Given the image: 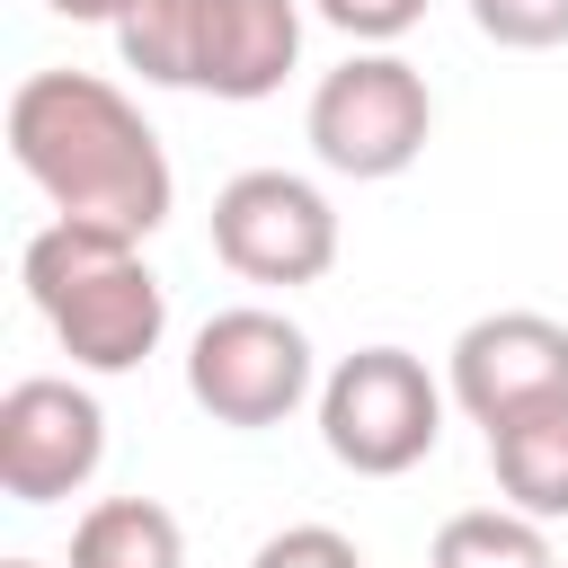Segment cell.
<instances>
[{"mask_svg":"<svg viewBox=\"0 0 568 568\" xmlns=\"http://www.w3.org/2000/svg\"><path fill=\"white\" fill-rule=\"evenodd\" d=\"M213 257L240 284H320L337 266V204L293 169H240L213 195Z\"/></svg>","mask_w":568,"mask_h":568,"instance_id":"7","label":"cell"},{"mask_svg":"<svg viewBox=\"0 0 568 568\" xmlns=\"http://www.w3.org/2000/svg\"><path fill=\"white\" fill-rule=\"evenodd\" d=\"M9 160L53 204V222H89L115 240H151L178 204L151 115L98 71H27L9 89Z\"/></svg>","mask_w":568,"mask_h":568,"instance_id":"1","label":"cell"},{"mask_svg":"<svg viewBox=\"0 0 568 568\" xmlns=\"http://www.w3.org/2000/svg\"><path fill=\"white\" fill-rule=\"evenodd\" d=\"M559 568H568V559H559Z\"/></svg>","mask_w":568,"mask_h":568,"instance_id":"18","label":"cell"},{"mask_svg":"<svg viewBox=\"0 0 568 568\" xmlns=\"http://www.w3.org/2000/svg\"><path fill=\"white\" fill-rule=\"evenodd\" d=\"M311 18H320V27H337L355 53H390V44L426 18V0H311Z\"/></svg>","mask_w":568,"mask_h":568,"instance_id":"14","label":"cell"},{"mask_svg":"<svg viewBox=\"0 0 568 568\" xmlns=\"http://www.w3.org/2000/svg\"><path fill=\"white\" fill-rule=\"evenodd\" d=\"M444 390L470 426H506L541 399L568 390V328L550 311H488L453 337L444 355Z\"/></svg>","mask_w":568,"mask_h":568,"instance_id":"9","label":"cell"},{"mask_svg":"<svg viewBox=\"0 0 568 568\" xmlns=\"http://www.w3.org/2000/svg\"><path fill=\"white\" fill-rule=\"evenodd\" d=\"M302 133H311L320 169L373 186V178L417 169L426 133H435V89L408 53H346L337 71H320V89L302 106Z\"/></svg>","mask_w":568,"mask_h":568,"instance_id":"5","label":"cell"},{"mask_svg":"<svg viewBox=\"0 0 568 568\" xmlns=\"http://www.w3.org/2000/svg\"><path fill=\"white\" fill-rule=\"evenodd\" d=\"M71 568H186V532L160 497H98L71 524Z\"/></svg>","mask_w":568,"mask_h":568,"instance_id":"11","label":"cell"},{"mask_svg":"<svg viewBox=\"0 0 568 568\" xmlns=\"http://www.w3.org/2000/svg\"><path fill=\"white\" fill-rule=\"evenodd\" d=\"M470 27L506 53H559L568 44V0H470Z\"/></svg>","mask_w":568,"mask_h":568,"instance_id":"13","label":"cell"},{"mask_svg":"<svg viewBox=\"0 0 568 568\" xmlns=\"http://www.w3.org/2000/svg\"><path fill=\"white\" fill-rule=\"evenodd\" d=\"M311 390H320L311 337H302V320H284L266 302H231L186 337V399L213 426H240V435L284 426Z\"/></svg>","mask_w":568,"mask_h":568,"instance_id":"6","label":"cell"},{"mask_svg":"<svg viewBox=\"0 0 568 568\" xmlns=\"http://www.w3.org/2000/svg\"><path fill=\"white\" fill-rule=\"evenodd\" d=\"M488 470H497L515 515L559 524L568 515V390L524 408V417H506V426H488Z\"/></svg>","mask_w":568,"mask_h":568,"instance_id":"10","label":"cell"},{"mask_svg":"<svg viewBox=\"0 0 568 568\" xmlns=\"http://www.w3.org/2000/svg\"><path fill=\"white\" fill-rule=\"evenodd\" d=\"M0 568H44V559H0Z\"/></svg>","mask_w":568,"mask_h":568,"instance_id":"17","label":"cell"},{"mask_svg":"<svg viewBox=\"0 0 568 568\" xmlns=\"http://www.w3.org/2000/svg\"><path fill=\"white\" fill-rule=\"evenodd\" d=\"M248 568H364V550H355L337 524H284V532L257 541Z\"/></svg>","mask_w":568,"mask_h":568,"instance_id":"15","label":"cell"},{"mask_svg":"<svg viewBox=\"0 0 568 568\" xmlns=\"http://www.w3.org/2000/svg\"><path fill=\"white\" fill-rule=\"evenodd\" d=\"M426 568H559L550 532L515 506H470V515H444Z\"/></svg>","mask_w":568,"mask_h":568,"instance_id":"12","label":"cell"},{"mask_svg":"<svg viewBox=\"0 0 568 568\" xmlns=\"http://www.w3.org/2000/svg\"><path fill=\"white\" fill-rule=\"evenodd\" d=\"M53 18H80V27H124V9L133 0H44Z\"/></svg>","mask_w":568,"mask_h":568,"instance_id":"16","label":"cell"},{"mask_svg":"<svg viewBox=\"0 0 568 568\" xmlns=\"http://www.w3.org/2000/svg\"><path fill=\"white\" fill-rule=\"evenodd\" d=\"M444 382L408 346H355L320 382V444L355 479H399L444 444Z\"/></svg>","mask_w":568,"mask_h":568,"instance_id":"4","label":"cell"},{"mask_svg":"<svg viewBox=\"0 0 568 568\" xmlns=\"http://www.w3.org/2000/svg\"><path fill=\"white\" fill-rule=\"evenodd\" d=\"M18 284L80 373H133L169 337V284L151 275L142 240H115L89 222H44L18 257Z\"/></svg>","mask_w":568,"mask_h":568,"instance_id":"2","label":"cell"},{"mask_svg":"<svg viewBox=\"0 0 568 568\" xmlns=\"http://www.w3.org/2000/svg\"><path fill=\"white\" fill-rule=\"evenodd\" d=\"M302 18H311V0H133L115 27V53L151 89L257 106L293 80Z\"/></svg>","mask_w":568,"mask_h":568,"instance_id":"3","label":"cell"},{"mask_svg":"<svg viewBox=\"0 0 568 568\" xmlns=\"http://www.w3.org/2000/svg\"><path fill=\"white\" fill-rule=\"evenodd\" d=\"M106 462V408L71 373H27L0 390V497L9 506H62Z\"/></svg>","mask_w":568,"mask_h":568,"instance_id":"8","label":"cell"}]
</instances>
